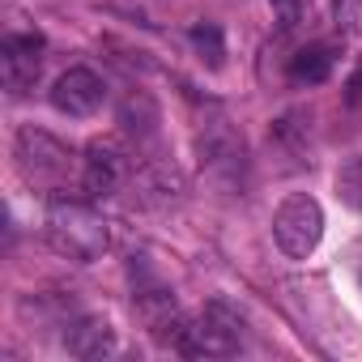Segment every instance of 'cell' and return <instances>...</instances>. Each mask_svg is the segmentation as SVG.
Wrapping results in <instances>:
<instances>
[{
	"label": "cell",
	"instance_id": "cell-1",
	"mask_svg": "<svg viewBox=\"0 0 362 362\" xmlns=\"http://www.w3.org/2000/svg\"><path fill=\"white\" fill-rule=\"evenodd\" d=\"M43 235H47L52 252H60L64 260H77V264H94L111 247V230H107L103 214H94L86 201H69V197H52V205L43 214Z\"/></svg>",
	"mask_w": 362,
	"mask_h": 362
},
{
	"label": "cell",
	"instance_id": "cell-9",
	"mask_svg": "<svg viewBox=\"0 0 362 362\" xmlns=\"http://www.w3.org/2000/svg\"><path fill=\"white\" fill-rule=\"evenodd\" d=\"M64 349L81 362H98V358H111L119 349V337L111 328V320L103 315H81L64 328Z\"/></svg>",
	"mask_w": 362,
	"mask_h": 362
},
{
	"label": "cell",
	"instance_id": "cell-4",
	"mask_svg": "<svg viewBox=\"0 0 362 362\" xmlns=\"http://www.w3.org/2000/svg\"><path fill=\"white\" fill-rule=\"evenodd\" d=\"M324 239V209L315 197L294 192L273 209V243L286 260H307Z\"/></svg>",
	"mask_w": 362,
	"mask_h": 362
},
{
	"label": "cell",
	"instance_id": "cell-10",
	"mask_svg": "<svg viewBox=\"0 0 362 362\" xmlns=\"http://www.w3.org/2000/svg\"><path fill=\"white\" fill-rule=\"evenodd\" d=\"M132 197L145 209H166V205H175L184 197V179H179V170L170 162H145L132 175Z\"/></svg>",
	"mask_w": 362,
	"mask_h": 362
},
{
	"label": "cell",
	"instance_id": "cell-11",
	"mask_svg": "<svg viewBox=\"0 0 362 362\" xmlns=\"http://www.w3.org/2000/svg\"><path fill=\"white\" fill-rule=\"evenodd\" d=\"M119 124H124V132H128V136L145 141V136H153V132H158L162 111H158V103H153L145 90H132V94L119 103Z\"/></svg>",
	"mask_w": 362,
	"mask_h": 362
},
{
	"label": "cell",
	"instance_id": "cell-3",
	"mask_svg": "<svg viewBox=\"0 0 362 362\" xmlns=\"http://www.w3.org/2000/svg\"><path fill=\"white\" fill-rule=\"evenodd\" d=\"M13 162L22 170V179L30 188H43V192H60L69 179L77 175L81 179V158L69 141L52 136L47 128H35V124H22L18 136H13Z\"/></svg>",
	"mask_w": 362,
	"mask_h": 362
},
{
	"label": "cell",
	"instance_id": "cell-7",
	"mask_svg": "<svg viewBox=\"0 0 362 362\" xmlns=\"http://www.w3.org/2000/svg\"><path fill=\"white\" fill-rule=\"evenodd\" d=\"M43 73V39L39 35H5L0 43V81L13 98H22L26 90H35Z\"/></svg>",
	"mask_w": 362,
	"mask_h": 362
},
{
	"label": "cell",
	"instance_id": "cell-2",
	"mask_svg": "<svg viewBox=\"0 0 362 362\" xmlns=\"http://www.w3.org/2000/svg\"><path fill=\"white\" fill-rule=\"evenodd\" d=\"M247 341V320L235 303L214 298L205 303L201 315H184L170 349L184 354V358H235Z\"/></svg>",
	"mask_w": 362,
	"mask_h": 362
},
{
	"label": "cell",
	"instance_id": "cell-5",
	"mask_svg": "<svg viewBox=\"0 0 362 362\" xmlns=\"http://www.w3.org/2000/svg\"><path fill=\"white\" fill-rule=\"evenodd\" d=\"M132 175H136V158L124 141L115 136H103L86 149L81 158V188L90 197H115L119 188L132 184Z\"/></svg>",
	"mask_w": 362,
	"mask_h": 362
},
{
	"label": "cell",
	"instance_id": "cell-6",
	"mask_svg": "<svg viewBox=\"0 0 362 362\" xmlns=\"http://www.w3.org/2000/svg\"><path fill=\"white\" fill-rule=\"evenodd\" d=\"M197 153H201V170L226 188L239 184V175L247 170V145L226 119H214L197 132Z\"/></svg>",
	"mask_w": 362,
	"mask_h": 362
},
{
	"label": "cell",
	"instance_id": "cell-13",
	"mask_svg": "<svg viewBox=\"0 0 362 362\" xmlns=\"http://www.w3.org/2000/svg\"><path fill=\"white\" fill-rule=\"evenodd\" d=\"M337 197L349 209H362V153H354L337 166Z\"/></svg>",
	"mask_w": 362,
	"mask_h": 362
},
{
	"label": "cell",
	"instance_id": "cell-14",
	"mask_svg": "<svg viewBox=\"0 0 362 362\" xmlns=\"http://www.w3.org/2000/svg\"><path fill=\"white\" fill-rule=\"evenodd\" d=\"M192 43H197V52H201V60H209L214 69L222 64L226 47H222V30H218V26H197V30H192Z\"/></svg>",
	"mask_w": 362,
	"mask_h": 362
},
{
	"label": "cell",
	"instance_id": "cell-8",
	"mask_svg": "<svg viewBox=\"0 0 362 362\" xmlns=\"http://www.w3.org/2000/svg\"><path fill=\"white\" fill-rule=\"evenodd\" d=\"M103 103H107V86H103V77H98L94 69H86V64L64 69V73L56 77V86H52V107L64 111V115H73V119L94 115Z\"/></svg>",
	"mask_w": 362,
	"mask_h": 362
},
{
	"label": "cell",
	"instance_id": "cell-12",
	"mask_svg": "<svg viewBox=\"0 0 362 362\" xmlns=\"http://www.w3.org/2000/svg\"><path fill=\"white\" fill-rule=\"evenodd\" d=\"M332 64H337L332 47H328V43H311V47H303V52L290 60V77L315 86V81H324V77L332 73Z\"/></svg>",
	"mask_w": 362,
	"mask_h": 362
}]
</instances>
